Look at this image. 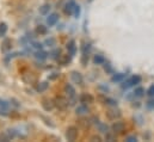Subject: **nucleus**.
Here are the masks:
<instances>
[{
    "label": "nucleus",
    "instance_id": "42",
    "mask_svg": "<svg viewBox=\"0 0 154 142\" xmlns=\"http://www.w3.org/2000/svg\"><path fill=\"white\" fill-rule=\"evenodd\" d=\"M59 78V74L57 73H53L50 76H49V80H55V79H57Z\"/></svg>",
    "mask_w": 154,
    "mask_h": 142
},
{
    "label": "nucleus",
    "instance_id": "11",
    "mask_svg": "<svg viewBox=\"0 0 154 142\" xmlns=\"http://www.w3.org/2000/svg\"><path fill=\"white\" fill-rule=\"evenodd\" d=\"M57 20H59V14H57V13H51V14H49L48 18H47V24H48L49 26H54V25L57 23Z\"/></svg>",
    "mask_w": 154,
    "mask_h": 142
},
{
    "label": "nucleus",
    "instance_id": "29",
    "mask_svg": "<svg viewBox=\"0 0 154 142\" xmlns=\"http://www.w3.org/2000/svg\"><path fill=\"white\" fill-rule=\"evenodd\" d=\"M0 116H2V117L8 116V107L0 106Z\"/></svg>",
    "mask_w": 154,
    "mask_h": 142
},
{
    "label": "nucleus",
    "instance_id": "27",
    "mask_svg": "<svg viewBox=\"0 0 154 142\" xmlns=\"http://www.w3.org/2000/svg\"><path fill=\"white\" fill-rule=\"evenodd\" d=\"M105 140H106V141H115L116 134L114 131H112V133H106V134H105Z\"/></svg>",
    "mask_w": 154,
    "mask_h": 142
},
{
    "label": "nucleus",
    "instance_id": "21",
    "mask_svg": "<svg viewBox=\"0 0 154 142\" xmlns=\"http://www.w3.org/2000/svg\"><path fill=\"white\" fill-rule=\"evenodd\" d=\"M10 49H11V41L6 38V39H4L2 44H1V50L7 51V50H10Z\"/></svg>",
    "mask_w": 154,
    "mask_h": 142
},
{
    "label": "nucleus",
    "instance_id": "37",
    "mask_svg": "<svg viewBox=\"0 0 154 142\" xmlns=\"http://www.w3.org/2000/svg\"><path fill=\"white\" fill-rule=\"evenodd\" d=\"M48 47H53V45H55V39L54 38H48V39H45V42H44Z\"/></svg>",
    "mask_w": 154,
    "mask_h": 142
},
{
    "label": "nucleus",
    "instance_id": "36",
    "mask_svg": "<svg viewBox=\"0 0 154 142\" xmlns=\"http://www.w3.org/2000/svg\"><path fill=\"white\" fill-rule=\"evenodd\" d=\"M104 69H105L106 73H110V74L114 73V69H112V67L110 66V63H104Z\"/></svg>",
    "mask_w": 154,
    "mask_h": 142
},
{
    "label": "nucleus",
    "instance_id": "14",
    "mask_svg": "<svg viewBox=\"0 0 154 142\" xmlns=\"http://www.w3.org/2000/svg\"><path fill=\"white\" fill-rule=\"evenodd\" d=\"M124 79H125V74L124 73H116V74L112 75L111 81L112 82H122Z\"/></svg>",
    "mask_w": 154,
    "mask_h": 142
},
{
    "label": "nucleus",
    "instance_id": "33",
    "mask_svg": "<svg viewBox=\"0 0 154 142\" xmlns=\"http://www.w3.org/2000/svg\"><path fill=\"white\" fill-rule=\"evenodd\" d=\"M146 106L149 110H154V97H152V99H149L147 103H146Z\"/></svg>",
    "mask_w": 154,
    "mask_h": 142
},
{
    "label": "nucleus",
    "instance_id": "8",
    "mask_svg": "<svg viewBox=\"0 0 154 142\" xmlns=\"http://www.w3.org/2000/svg\"><path fill=\"white\" fill-rule=\"evenodd\" d=\"M66 48H67L68 55H71V56H74V55L77 54V43H75V41H74V39H71V41H68V43H67Z\"/></svg>",
    "mask_w": 154,
    "mask_h": 142
},
{
    "label": "nucleus",
    "instance_id": "7",
    "mask_svg": "<svg viewBox=\"0 0 154 142\" xmlns=\"http://www.w3.org/2000/svg\"><path fill=\"white\" fill-rule=\"evenodd\" d=\"M75 1L74 0H68V2H66L65 7H63V12L67 14V16H72L73 14V11H74V7H75Z\"/></svg>",
    "mask_w": 154,
    "mask_h": 142
},
{
    "label": "nucleus",
    "instance_id": "5",
    "mask_svg": "<svg viewBox=\"0 0 154 142\" xmlns=\"http://www.w3.org/2000/svg\"><path fill=\"white\" fill-rule=\"evenodd\" d=\"M111 130L115 134H123L125 131V124H124V122H122V121H116V122H114L112 125H111Z\"/></svg>",
    "mask_w": 154,
    "mask_h": 142
},
{
    "label": "nucleus",
    "instance_id": "4",
    "mask_svg": "<svg viewBox=\"0 0 154 142\" xmlns=\"http://www.w3.org/2000/svg\"><path fill=\"white\" fill-rule=\"evenodd\" d=\"M65 136H66V140H67V141H71V142L75 141L78 137V128L74 127V125L68 127L67 130H66Z\"/></svg>",
    "mask_w": 154,
    "mask_h": 142
},
{
    "label": "nucleus",
    "instance_id": "24",
    "mask_svg": "<svg viewBox=\"0 0 154 142\" xmlns=\"http://www.w3.org/2000/svg\"><path fill=\"white\" fill-rule=\"evenodd\" d=\"M72 57H73V56H71V55H69V56L67 55V56L60 57V63H61L62 66H66V65H68V63L71 62V59H72Z\"/></svg>",
    "mask_w": 154,
    "mask_h": 142
},
{
    "label": "nucleus",
    "instance_id": "20",
    "mask_svg": "<svg viewBox=\"0 0 154 142\" xmlns=\"http://www.w3.org/2000/svg\"><path fill=\"white\" fill-rule=\"evenodd\" d=\"M49 11H50V5H48V4H44V5H42V6L39 7V13L43 14V16L48 14Z\"/></svg>",
    "mask_w": 154,
    "mask_h": 142
},
{
    "label": "nucleus",
    "instance_id": "16",
    "mask_svg": "<svg viewBox=\"0 0 154 142\" xmlns=\"http://www.w3.org/2000/svg\"><path fill=\"white\" fill-rule=\"evenodd\" d=\"M93 62H94L96 65H104V63H105V57H104L103 55H100V54H97V55H94V57H93Z\"/></svg>",
    "mask_w": 154,
    "mask_h": 142
},
{
    "label": "nucleus",
    "instance_id": "15",
    "mask_svg": "<svg viewBox=\"0 0 154 142\" xmlns=\"http://www.w3.org/2000/svg\"><path fill=\"white\" fill-rule=\"evenodd\" d=\"M97 129H98V131L102 133V134L109 133V127H108L105 123H102V122H99V123L97 124Z\"/></svg>",
    "mask_w": 154,
    "mask_h": 142
},
{
    "label": "nucleus",
    "instance_id": "23",
    "mask_svg": "<svg viewBox=\"0 0 154 142\" xmlns=\"http://www.w3.org/2000/svg\"><path fill=\"white\" fill-rule=\"evenodd\" d=\"M36 32H37L38 35H47L48 29H47V26H44V25H38V26L36 28Z\"/></svg>",
    "mask_w": 154,
    "mask_h": 142
},
{
    "label": "nucleus",
    "instance_id": "22",
    "mask_svg": "<svg viewBox=\"0 0 154 142\" xmlns=\"http://www.w3.org/2000/svg\"><path fill=\"white\" fill-rule=\"evenodd\" d=\"M133 93H134V96L137 97V98L143 97V96H145V88H143V87H136Z\"/></svg>",
    "mask_w": 154,
    "mask_h": 142
},
{
    "label": "nucleus",
    "instance_id": "2",
    "mask_svg": "<svg viewBox=\"0 0 154 142\" xmlns=\"http://www.w3.org/2000/svg\"><path fill=\"white\" fill-rule=\"evenodd\" d=\"M54 105L60 111H65L69 105V100L63 96H56L55 99H54Z\"/></svg>",
    "mask_w": 154,
    "mask_h": 142
},
{
    "label": "nucleus",
    "instance_id": "31",
    "mask_svg": "<svg viewBox=\"0 0 154 142\" xmlns=\"http://www.w3.org/2000/svg\"><path fill=\"white\" fill-rule=\"evenodd\" d=\"M7 135L10 136V139H14V137L17 136L16 129H8V130H7Z\"/></svg>",
    "mask_w": 154,
    "mask_h": 142
},
{
    "label": "nucleus",
    "instance_id": "39",
    "mask_svg": "<svg viewBox=\"0 0 154 142\" xmlns=\"http://www.w3.org/2000/svg\"><path fill=\"white\" fill-rule=\"evenodd\" d=\"M125 141H128V142H136V141H137V137H136L135 135H130V136H127V137H125Z\"/></svg>",
    "mask_w": 154,
    "mask_h": 142
},
{
    "label": "nucleus",
    "instance_id": "43",
    "mask_svg": "<svg viewBox=\"0 0 154 142\" xmlns=\"http://www.w3.org/2000/svg\"><path fill=\"white\" fill-rule=\"evenodd\" d=\"M0 100H1V99H0Z\"/></svg>",
    "mask_w": 154,
    "mask_h": 142
},
{
    "label": "nucleus",
    "instance_id": "12",
    "mask_svg": "<svg viewBox=\"0 0 154 142\" xmlns=\"http://www.w3.org/2000/svg\"><path fill=\"white\" fill-rule=\"evenodd\" d=\"M108 117L110 119H116V118H119L121 117V111L118 109H116V106L114 109H110L108 111Z\"/></svg>",
    "mask_w": 154,
    "mask_h": 142
},
{
    "label": "nucleus",
    "instance_id": "10",
    "mask_svg": "<svg viewBox=\"0 0 154 142\" xmlns=\"http://www.w3.org/2000/svg\"><path fill=\"white\" fill-rule=\"evenodd\" d=\"M54 100H51V99H48V98H44V99H42V107H43V110L44 111H51L53 109H54Z\"/></svg>",
    "mask_w": 154,
    "mask_h": 142
},
{
    "label": "nucleus",
    "instance_id": "17",
    "mask_svg": "<svg viewBox=\"0 0 154 142\" xmlns=\"http://www.w3.org/2000/svg\"><path fill=\"white\" fill-rule=\"evenodd\" d=\"M102 99H103L104 104H106V105H110V106H116V105H117V100L112 99V98H109V97H102Z\"/></svg>",
    "mask_w": 154,
    "mask_h": 142
},
{
    "label": "nucleus",
    "instance_id": "9",
    "mask_svg": "<svg viewBox=\"0 0 154 142\" xmlns=\"http://www.w3.org/2000/svg\"><path fill=\"white\" fill-rule=\"evenodd\" d=\"M71 78H72V81L74 84H78V85H82L84 82V78L81 75V73H79L77 71H73L71 73Z\"/></svg>",
    "mask_w": 154,
    "mask_h": 142
},
{
    "label": "nucleus",
    "instance_id": "34",
    "mask_svg": "<svg viewBox=\"0 0 154 142\" xmlns=\"http://www.w3.org/2000/svg\"><path fill=\"white\" fill-rule=\"evenodd\" d=\"M31 45H32V48H34V49H36V50H41V49H43V45H42L39 42H32V43H31Z\"/></svg>",
    "mask_w": 154,
    "mask_h": 142
},
{
    "label": "nucleus",
    "instance_id": "19",
    "mask_svg": "<svg viewBox=\"0 0 154 142\" xmlns=\"http://www.w3.org/2000/svg\"><path fill=\"white\" fill-rule=\"evenodd\" d=\"M7 30H8V26L5 22H1L0 23V37H4V36L7 34Z\"/></svg>",
    "mask_w": 154,
    "mask_h": 142
},
{
    "label": "nucleus",
    "instance_id": "6",
    "mask_svg": "<svg viewBox=\"0 0 154 142\" xmlns=\"http://www.w3.org/2000/svg\"><path fill=\"white\" fill-rule=\"evenodd\" d=\"M79 100H80L81 104H86L87 105V104H92L94 102V98L90 93H81L80 97H79Z\"/></svg>",
    "mask_w": 154,
    "mask_h": 142
},
{
    "label": "nucleus",
    "instance_id": "38",
    "mask_svg": "<svg viewBox=\"0 0 154 142\" xmlns=\"http://www.w3.org/2000/svg\"><path fill=\"white\" fill-rule=\"evenodd\" d=\"M149 97H154V85H151L149 87H148V90H147V92H146Z\"/></svg>",
    "mask_w": 154,
    "mask_h": 142
},
{
    "label": "nucleus",
    "instance_id": "18",
    "mask_svg": "<svg viewBox=\"0 0 154 142\" xmlns=\"http://www.w3.org/2000/svg\"><path fill=\"white\" fill-rule=\"evenodd\" d=\"M47 56H48V54H47L45 51H43L42 49H41V50H37V51L35 53V57H36V59H38V60H41V61L45 60V59H47Z\"/></svg>",
    "mask_w": 154,
    "mask_h": 142
},
{
    "label": "nucleus",
    "instance_id": "1",
    "mask_svg": "<svg viewBox=\"0 0 154 142\" xmlns=\"http://www.w3.org/2000/svg\"><path fill=\"white\" fill-rule=\"evenodd\" d=\"M65 92L68 96L69 105H75V103H77V91H75L74 86L72 84H66L65 85Z\"/></svg>",
    "mask_w": 154,
    "mask_h": 142
},
{
    "label": "nucleus",
    "instance_id": "32",
    "mask_svg": "<svg viewBox=\"0 0 154 142\" xmlns=\"http://www.w3.org/2000/svg\"><path fill=\"white\" fill-rule=\"evenodd\" d=\"M90 123H91V119H80V121H79V124L84 125L85 128H88Z\"/></svg>",
    "mask_w": 154,
    "mask_h": 142
},
{
    "label": "nucleus",
    "instance_id": "41",
    "mask_svg": "<svg viewBox=\"0 0 154 142\" xmlns=\"http://www.w3.org/2000/svg\"><path fill=\"white\" fill-rule=\"evenodd\" d=\"M91 141L100 142L102 141V137H100V136H98V135H94V136H92V137H91Z\"/></svg>",
    "mask_w": 154,
    "mask_h": 142
},
{
    "label": "nucleus",
    "instance_id": "30",
    "mask_svg": "<svg viewBox=\"0 0 154 142\" xmlns=\"http://www.w3.org/2000/svg\"><path fill=\"white\" fill-rule=\"evenodd\" d=\"M80 13H81V8H80V6L79 5H75V7H74V11H73V16L78 18L79 16H80Z\"/></svg>",
    "mask_w": 154,
    "mask_h": 142
},
{
    "label": "nucleus",
    "instance_id": "13",
    "mask_svg": "<svg viewBox=\"0 0 154 142\" xmlns=\"http://www.w3.org/2000/svg\"><path fill=\"white\" fill-rule=\"evenodd\" d=\"M88 111H90V109L86 104H80L75 107L77 115H86V113H88Z\"/></svg>",
    "mask_w": 154,
    "mask_h": 142
},
{
    "label": "nucleus",
    "instance_id": "35",
    "mask_svg": "<svg viewBox=\"0 0 154 142\" xmlns=\"http://www.w3.org/2000/svg\"><path fill=\"white\" fill-rule=\"evenodd\" d=\"M10 136L7 135V133H4V134H0V141H4V142H7L10 141Z\"/></svg>",
    "mask_w": 154,
    "mask_h": 142
},
{
    "label": "nucleus",
    "instance_id": "26",
    "mask_svg": "<svg viewBox=\"0 0 154 142\" xmlns=\"http://www.w3.org/2000/svg\"><path fill=\"white\" fill-rule=\"evenodd\" d=\"M81 50H82V54H90L91 51V44L90 43H84V45L81 47Z\"/></svg>",
    "mask_w": 154,
    "mask_h": 142
},
{
    "label": "nucleus",
    "instance_id": "28",
    "mask_svg": "<svg viewBox=\"0 0 154 142\" xmlns=\"http://www.w3.org/2000/svg\"><path fill=\"white\" fill-rule=\"evenodd\" d=\"M80 62H81L82 66H86L87 62H88V55L87 54H82L81 55V59H80Z\"/></svg>",
    "mask_w": 154,
    "mask_h": 142
},
{
    "label": "nucleus",
    "instance_id": "25",
    "mask_svg": "<svg viewBox=\"0 0 154 142\" xmlns=\"http://www.w3.org/2000/svg\"><path fill=\"white\" fill-rule=\"evenodd\" d=\"M48 87H49V84H48L47 81H43V82H41L38 85L37 91H38V92H44V91H47Z\"/></svg>",
    "mask_w": 154,
    "mask_h": 142
},
{
    "label": "nucleus",
    "instance_id": "40",
    "mask_svg": "<svg viewBox=\"0 0 154 142\" xmlns=\"http://www.w3.org/2000/svg\"><path fill=\"white\" fill-rule=\"evenodd\" d=\"M53 57H54L55 60H59V59L61 57V51H60V50H55V51H53Z\"/></svg>",
    "mask_w": 154,
    "mask_h": 142
},
{
    "label": "nucleus",
    "instance_id": "3",
    "mask_svg": "<svg viewBox=\"0 0 154 142\" xmlns=\"http://www.w3.org/2000/svg\"><path fill=\"white\" fill-rule=\"evenodd\" d=\"M140 82H141V76H139V75H133V76L128 78L125 81H122L121 87H122L123 90H127V88H129V87H131V86L139 85Z\"/></svg>",
    "mask_w": 154,
    "mask_h": 142
}]
</instances>
